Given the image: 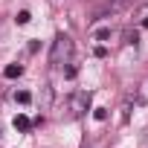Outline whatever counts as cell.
Instances as JSON below:
<instances>
[{
    "mask_svg": "<svg viewBox=\"0 0 148 148\" xmlns=\"http://www.w3.org/2000/svg\"><path fill=\"white\" fill-rule=\"evenodd\" d=\"M70 55H73V41H70V35H55L52 49H49V64H52V67L70 64Z\"/></svg>",
    "mask_w": 148,
    "mask_h": 148,
    "instance_id": "6da1fadb",
    "label": "cell"
},
{
    "mask_svg": "<svg viewBox=\"0 0 148 148\" xmlns=\"http://www.w3.org/2000/svg\"><path fill=\"white\" fill-rule=\"evenodd\" d=\"M87 110H90V93L82 90V93H73V96H70V116L79 119V116H84Z\"/></svg>",
    "mask_w": 148,
    "mask_h": 148,
    "instance_id": "7a4b0ae2",
    "label": "cell"
},
{
    "mask_svg": "<svg viewBox=\"0 0 148 148\" xmlns=\"http://www.w3.org/2000/svg\"><path fill=\"white\" fill-rule=\"evenodd\" d=\"M21 73H23V67H21V64H9V67L3 70V76H6V79H18Z\"/></svg>",
    "mask_w": 148,
    "mask_h": 148,
    "instance_id": "3957f363",
    "label": "cell"
},
{
    "mask_svg": "<svg viewBox=\"0 0 148 148\" xmlns=\"http://www.w3.org/2000/svg\"><path fill=\"white\" fill-rule=\"evenodd\" d=\"M29 125H32V122H29L26 116H15V128H18V131H29Z\"/></svg>",
    "mask_w": 148,
    "mask_h": 148,
    "instance_id": "277c9868",
    "label": "cell"
},
{
    "mask_svg": "<svg viewBox=\"0 0 148 148\" xmlns=\"http://www.w3.org/2000/svg\"><path fill=\"white\" fill-rule=\"evenodd\" d=\"M29 99H32V96H29L26 90H18V93H15V102H21V105H29Z\"/></svg>",
    "mask_w": 148,
    "mask_h": 148,
    "instance_id": "5b68a950",
    "label": "cell"
},
{
    "mask_svg": "<svg viewBox=\"0 0 148 148\" xmlns=\"http://www.w3.org/2000/svg\"><path fill=\"white\" fill-rule=\"evenodd\" d=\"M29 18H32V15H29V12H18V18H15V21H18V23H21V26H23V23H29Z\"/></svg>",
    "mask_w": 148,
    "mask_h": 148,
    "instance_id": "8992f818",
    "label": "cell"
},
{
    "mask_svg": "<svg viewBox=\"0 0 148 148\" xmlns=\"http://www.w3.org/2000/svg\"><path fill=\"white\" fill-rule=\"evenodd\" d=\"M93 116H96V119H99V122H102V119H105V116H108V110H105V108H96V113H93Z\"/></svg>",
    "mask_w": 148,
    "mask_h": 148,
    "instance_id": "52a82bcc",
    "label": "cell"
},
{
    "mask_svg": "<svg viewBox=\"0 0 148 148\" xmlns=\"http://www.w3.org/2000/svg\"><path fill=\"white\" fill-rule=\"evenodd\" d=\"M125 38H128V44H136V38H139V35H136V32H125Z\"/></svg>",
    "mask_w": 148,
    "mask_h": 148,
    "instance_id": "ba28073f",
    "label": "cell"
},
{
    "mask_svg": "<svg viewBox=\"0 0 148 148\" xmlns=\"http://www.w3.org/2000/svg\"><path fill=\"white\" fill-rule=\"evenodd\" d=\"M113 3H116V6L122 9V6H128V3H131V0H113Z\"/></svg>",
    "mask_w": 148,
    "mask_h": 148,
    "instance_id": "9c48e42d",
    "label": "cell"
},
{
    "mask_svg": "<svg viewBox=\"0 0 148 148\" xmlns=\"http://www.w3.org/2000/svg\"><path fill=\"white\" fill-rule=\"evenodd\" d=\"M142 26H145V29H148V18H145V21H142Z\"/></svg>",
    "mask_w": 148,
    "mask_h": 148,
    "instance_id": "30bf717a",
    "label": "cell"
}]
</instances>
